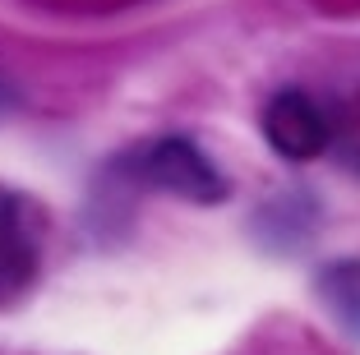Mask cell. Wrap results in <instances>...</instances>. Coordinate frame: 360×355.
I'll use <instances>...</instances> for the list:
<instances>
[{
    "label": "cell",
    "mask_w": 360,
    "mask_h": 355,
    "mask_svg": "<svg viewBox=\"0 0 360 355\" xmlns=\"http://www.w3.org/2000/svg\"><path fill=\"white\" fill-rule=\"evenodd\" d=\"M120 171H125L134 185L143 189H162L171 199H185V203H199V208H212V203H226L231 185L212 157L203 153L199 143L180 134H167V138H148V143L129 148L120 157Z\"/></svg>",
    "instance_id": "cell-1"
},
{
    "label": "cell",
    "mask_w": 360,
    "mask_h": 355,
    "mask_svg": "<svg viewBox=\"0 0 360 355\" xmlns=\"http://www.w3.org/2000/svg\"><path fill=\"white\" fill-rule=\"evenodd\" d=\"M42 272V212L23 194L0 189V309L19 304Z\"/></svg>",
    "instance_id": "cell-2"
},
{
    "label": "cell",
    "mask_w": 360,
    "mask_h": 355,
    "mask_svg": "<svg viewBox=\"0 0 360 355\" xmlns=\"http://www.w3.org/2000/svg\"><path fill=\"white\" fill-rule=\"evenodd\" d=\"M259 129H264L268 148L282 162H314L333 143V120L300 88H282V93L268 97L264 115H259Z\"/></svg>",
    "instance_id": "cell-3"
},
{
    "label": "cell",
    "mask_w": 360,
    "mask_h": 355,
    "mask_svg": "<svg viewBox=\"0 0 360 355\" xmlns=\"http://www.w3.org/2000/svg\"><path fill=\"white\" fill-rule=\"evenodd\" d=\"M314 291L323 309L333 314V323L347 337L360 342V259H338L314 277Z\"/></svg>",
    "instance_id": "cell-4"
},
{
    "label": "cell",
    "mask_w": 360,
    "mask_h": 355,
    "mask_svg": "<svg viewBox=\"0 0 360 355\" xmlns=\"http://www.w3.org/2000/svg\"><path fill=\"white\" fill-rule=\"evenodd\" d=\"M14 97H10V84H5V79H0V111H5V106H10Z\"/></svg>",
    "instance_id": "cell-5"
},
{
    "label": "cell",
    "mask_w": 360,
    "mask_h": 355,
    "mask_svg": "<svg viewBox=\"0 0 360 355\" xmlns=\"http://www.w3.org/2000/svg\"><path fill=\"white\" fill-rule=\"evenodd\" d=\"M356 111H360V102H356Z\"/></svg>",
    "instance_id": "cell-6"
}]
</instances>
